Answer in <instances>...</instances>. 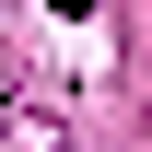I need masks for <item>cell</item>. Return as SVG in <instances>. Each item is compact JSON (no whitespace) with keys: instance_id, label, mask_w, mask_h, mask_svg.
<instances>
[{"instance_id":"6da1fadb","label":"cell","mask_w":152,"mask_h":152,"mask_svg":"<svg viewBox=\"0 0 152 152\" xmlns=\"http://www.w3.org/2000/svg\"><path fill=\"white\" fill-rule=\"evenodd\" d=\"M47 12H94V0H47Z\"/></svg>"}]
</instances>
